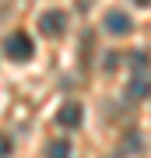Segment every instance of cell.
Masks as SVG:
<instances>
[{"instance_id":"obj_5","label":"cell","mask_w":151,"mask_h":158,"mask_svg":"<svg viewBox=\"0 0 151 158\" xmlns=\"http://www.w3.org/2000/svg\"><path fill=\"white\" fill-rule=\"evenodd\" d=\"M127 95L130 98H148L151 95V77H148V74H134L130 85H127Z\"/></svg>"},{"instance_id":"obj_6","label":"cell","mask_w":151,"mask_h":158,"mask_svg":"<svg viewBox=\"0 0 151 158\" xmlns=\"http://www.w3.org/2000/svg\"><path fill=\"white\" fill-rule=\"evenodd\" d=\"M46 158H70V141L67 137H56V141L46 148Z\"/></svg>"},{"instance_id":"obj_2","label":"cell","mask_w":151,"mask_h":158,"mask_svg":"<svg viewBox=\"0 0 151 158\" xmlns=\"http://www.w3.org/2000/svg\"><path fill=\"white\" fill-rule=\"evenodd\" d=\"M39 28H42V35H49V39H60L63 28H67V14L63 11H46L39 18Z\"/></svg>"},{"instance_id":"obj_4","label":"cell","mask_w":151,"mask_h":158,"mask_svg":"<svg viewBox=\"0 0 151 158\" xmlns=\"http://www.w3.org/2000/svg\"><path fill=\"white\" fill-rule=\"evenodd\" d=\"M130 28H134V21H130L123 11H109L106 14V32L109 35H127Z\"/></svg>"},{"instance_id":"obj_10","label":"cell","mask_w":151,"mask_h":158,"mask_svg":"<svg viewBox=\"0 0 151 158\" xmlns=\"http://www.w3.org/2000/svg\"><path fill=\"white\" fill-rule=\"evenodd\" d=\"M134 4H137V7H148V4H151V0H134Z\"/></svg>"},{"instance_id":"obj_3","label":"cell","mask_w":151,"mask_h":158,"mask_svg":"<svg viewBox=\"0 0 151 158\" xmlns=\"http://www.w3.org/2000/svg\"><path fill=\"white\" fill-rule=\"evenodd\" d=\"M81 119H84V109L78 102H63L60 113H56V123L60 127H81Z\"/></svg>"},{"instance_id":"obj_7","label":"cell","mask_w":151,"mask_h":158,"mask_svg":"<svg viewBox=\"0 0 151 158\" xmlns=\"http://www.w3.org/2000/svg\"><path fill=\"white\" fill-rule=\"evenodd\" d=\"M130 63H134V67H141V70H144V67H148V53H144V49H137L134 56H130Z\"/></svg>"},{"instance_id":"obj_9","label":"cell","mask_w":151,"mask_h":158,"mask_svg":"<svg viewBox=\"0 0 151 158\" xmlns=\"http://www.w3.org/2000/svg\"><path fill=\"white\" fill-rule=\"evenodd\" d=\"M127 151H141V141H137V134H130V141H127Z\"/></svg>"},{"instance_id":"obj_8","label":"cell","mask_w":151,"mask_h":158,"mask_svg":"<svg viewBox=\"0 0 151 158\" xmlns=\"http://www.w3.org/2000/svg\"><path fill=\"white\" fill-rule=\"evenodd\" d=\"M7 155H11V141H7L4 134H0V158H7Z\"/></svg>"},{"instance_id":"obj_1","label":"cell","mask_w":151,"mask_h":158,"mask_svg":"<svg viewBox=\"0 0 151 158\" xmlns=\"http://www.w3.org/2000/svg\"><path fill=\"white\" fill-rule=\"evenodd\" d=\"M4 53H7V56H11V60H32V39H28V35L25 32H11V35H7V42H4Z\"/></svg>"}]
</instances>
